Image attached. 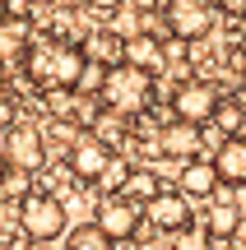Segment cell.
<instances>
[{
    "label": "cell",
    "mask_w": 246,
    "mask_h": 250,
    "mask_svg": "<svg viewBox=\"0 0 246 250\" xmlns=\"http://www.w3.org/2000/svg\"><path fill=\"white\" fill-rule=\"evenodd\" d=\"M84 61H89L84 46L70 42V37H51V42H37V46H28V51H23L28 83H33L37 93H42V88H74Z\"/></svg>",
    "instance_id": "obj_1"
},
{
    "label": "cell",
    "mask_w": 246,
    "mask_h": 250,
    "mask_svg": "<svg viewBox=\"0 0 246 250\" xmlns=\"http://www.w3.org/2000/svg\"><path fill=\"white\" fill-rule=\"evenodd\" d=\"M98 98H102V107L121 111V116H139V111L154 102V74L130 65V61H116L102 74V93Z\"/></svg>",
    "instance_id": "obj_2"
},
{
    "label": "cell",
    "mask_w": 246,
    "mask_h": 250,
    "mask_svg": "<svg viewBox=\"0 0 246 250\" xmlns=\"http://www.w3.org/2000/svg\"><path fill=\"white\" fill-rule=\"evenodd\" d=\"M70 227V213H65V199L56 190H28L19 199V232L23 241H56Z\"/></svg>",
    "instance_id": "obj_3"
},
{
    "label": "cell",
    "mask_w": 246,
    "mask_h": 250,
    "mask_svg": "<svg viewBox=\"0 0 246 250\" xmlns=\"http://www.w3.org/2000/svg\"><path fill=\"white\" fill-rule=\"evenodd\" d=\"M93 223L107 232V241H135L139 236V223H144V208L135 199H126L121 190H107L93 208Z\"/></svg>",
    "instance_id": "obj_4"
},
{
    "label": "cell",
    "mask_w": 246,
    "mask_h": 250,
    "mask_svg": "<svg viewBox=\"0 0 246 250\" xmlns=\"http://www.w3.org/2000/svg\"><path fill=\"white\" fill-rule=\"evenodd\" d=\"M112 144H102L93 130H79L70 139V153H65V167H70V176L74 181H84V186H98V176L107 171V162H112Z\"/></svg>",
    "instance_id": "obj_5"
},
{
    "label": "cell",
    "mask_w": 246,
    "mask_h": 250,
    "mask_svg": "<svg viewBox=\"0 0 246 250\" xmlns=\"http://www.w3.org/2000/svg\"><path fill=\"white\" fill-rule=\"evenodd\" d=\"M219 98H223V93L214 88V79H181V83L172 88V98H167V107H172V116H181V121L209 125Z\"/></svg>",
    "instance_id": "obj_6"
},
{
    "label": "cell",
    "mask_w": 246,
    "mask_h": 250,
    "mask_svg": "<svg viewBox=\"0 0 246 250\" xmlns=\"http://www.w3.org/2000/svg\"><path fill=\"white\" fill-rule=\"evenodd\" d=\"M5 162L19 171H42L46 167V130L14 121L5 130Z\"/></svg>",
    "instance_id": "obj_7"
},
{
    "label": "cell",
    "mask_w": 246,
    "mask_h": 250,
    "mask_svg": "<svg viewBox=\"0 0 246 250\" xmlns=\"http://www.w3.org/2000/svg\"><path fill=\"white\" fill-rule=\"evenodd\" d=\"M144 223L158 227V232H186V227L195 223L191 213V195L186 190H158L154 199H144Z\"/></svg>",
    "instance_id": "obj_8"
},
{
    "label": "cell",
    "mask_w": 246,
    "mask_h": 250,
    "mask_svg": "<svg viewBox=\"0 0 246 250\" xmlns=\"http://www.w3.org/2000/svg\"><path fill=\"white\" fill-rule=\"evenodd\" d=\"M214 28V9L204 0H167V33L181 42H200Z\"/></svg>",
    "instance_id": "obj_9"
},
{
    "label": "cell",
    "mask_w": 246,
    "mask_h": 250,
    "mask_svg": "<svg viewBox=\"0 0 246 250\" xmlns=\"http://www.w3.org/2000/svg\"><path fill=\"white\" fill-rule=\"evenodd\" d=\"M219 167H214V158H204V153H195V158H181V171H177V190H186L191 199H214L219 195Z\"/></svg>",
    "instance_id": "obj_10"
},
{
    "label": "cell",
    "mask_w": 246,
    "mask_h": 250,
    "mask_svg": "<svg viewBox=\"0 0 246 250\" xmlns=\"http://www.w3.org/2000/svg\"><path fill=\"white\" fill-rule=\"evenodd\" d=\"M126 61H130V65H139V70H149L154 79L172 70L163 33H130V37H126Z\"/></svg>",
    "instance_id": "obj_11"
},
{
    "label": "cell",
    "mask_w": 246,
    "mask_h": 250,
    "mask_svg": "<svg viewBox=\"0 0 246 250\" xmlns=\"http://www.w3.org/2000/svg\"><path fill=\"white\" fill-rule=\"evenodd\" d=\"M158 144H163V153L167 158H195V153H204V125H195V121H181V116H172L158 130Z\"/></svg>",
    "instance_id": "obj_12"
},
{
    "label": "cell",
    "mask_w": 246,
    "mask_h": 250,
    "mask_svg": "<svg viewBox=\"0 0 246 250\" xmlns=\"http://www.w3.org/2000/svg\"><path fill=\"white\" fill-rule=\"evenodd\" d=\"M209 158H214V167H219L223 186H246V130L242 134H223Z\"/></svg>",
    "instance_id": "obj_13"
},
{
    "label": "cell",
    "mask_w": 246,
    "mask_h": 250,
    "mask_svg": "<svg viewBox=\"0 0 246 250\" xmlns=\"http://www.w3.org/2000/svg\"><path fill=\"white\" fill-rule=\"evenodd\" d=\"M242 218H246V213L232 204V195H219L209 208H204V241H209V246H228L232 236H237Z\"/></svg>",
    "instance_id": "obj_14"
},
{
    "label": "cell",
    "mask_w": 246,
    "mask_h": 250,
    "mask_svg": "<svg viewBox=\"0 0 246 250\" xmlns=\"http://www.w3.org/2000/svg\"><path fill=\"white\" fill-rule=\"evenodd\" d=\"M28 33H33L28 19H14V14L0 19V61H23V51L33 46V42H28Z\"/></svg>",
    "instance_id": "obj_15"
},
{
    "label": "cell",
    "mask_w": 246,
    "mask_h": 250,
    "mask_svg": "<svg viewBox=\"0 0 246 250\" xmlns=\"http://www.w3.org/2000/svg\"><path fill=\"white\" fill-rule=\"evenodd\" d=\"M84 56H89V61H102V65L126 61V33H116V28H98V33L84 42Z\"/></svg>",
    "instance_id": "obj_16"
},
{
    "label": "cell",
    "mask_w": 246,
    "mask_h": 250,
    "mask_svg": "<svg viewBox=\"0 0 246 250\" xmlns=\"http://www.w3.org/2000/svg\"><path fill=\"white\" fill-rule=\"evenodd\" d=\"M158 190H163V181H158V171L149 167V162H135V167H130V176L121 181V195L135 199L139 208H144V199H154Z\"/></svg>",
    "instance_id": "obj_17"
},
{
    "label": "cell",
    "mask_w": 246,
    "mask_h": 250,
    "mask_svg": "<svg viewBox=\"0 0 246 250\" xmlns=\"http://www.w3.org/2000/svg\"><path fill=\"white\" fill-rule=\"evenodd\" d=\"M209 125H219L223 134H242V130H246V107H242V98H219Z\"/></svg>",
    "instance_id": "obj_18"
},
{
    "label": "cell",
    "mask_w": 246,
    "mask_h": 250,
    "mask_svg": "<svg viewBox=\"0 0 246 250\" xmlns=\"http://www.w3.org/2000/svg\"><path fill=\"white\" fill-rule=\"evenodd\" d=\"M65 246H74V250H102L112 241H107V232L89 218V223H79V227H65Z\"/></svg>",
    "instance_id": "obj_19"
},
{
    "label": "cell",
    "mask_w": 246,
    "mask_h": 250,
    "mask_svg": "<svg viewBox=\"0 0 246 250\" xmlns=\"http://www.w3.org/2000/svg\"><path fill=\"white\" fill-rule=\"evenodd\" d=\"M130 167H135V158H116V153H112V162H107V171L98 176V186L102 190H121V181L130 176Z\"/></svg>",
    "instance_id": "obj_20"
},
{
    "label": "cell",
    "mask_w": 246,
    "mask_h": 250,
    "mask_svg": "<svg viewBox=\"0 0 246 250\" xmlns=\"http://www.w3.org/2000/svg\"><path fill=\"white\" fill-rule=\"evenodd\" d=\"M14 121H19V116H14V102H5V98H0V134H5Z\"/></svg>",
    "instance_id": "obj_21"
},
{
    "label": "cell",
    "mask_w": 246,
    "mask_h": 250,
    "mask_svg": "<svg viewBox=\"0 0 246 250\" xmlns=\"http://www.w3.org/2000/svg\"><path fill=\"white\" fill-rule=\"evenodd\" d=\"M219 9L232 14V19H246V0H219Z\"/></svg>",
    "instance_id": "obj_22"
},
{
    "label": "cell",
    "mask_w": 246,
    "mask_h": 250,
    "mask_svg": "<svg viewBox=\"0 0 246 250\" xmlns=\"http://www.w3.org/2000/svg\"><path fill=\"white\" fill-rule=\"evenodd\" d=\"M56 5H61V9H84L89 0H56Z\"/></svg>",
    "instance_id": "obj_23"
},
{
    "label": "cell",
    "mask_w": 246,
    "mask_h": 250,
    "mask_svg": "<svg viewBox=\"0 0 246 250\" xmlns=\"http://www.w3.org/2000/svg\"><path fill=\"white\" fill-rule=\"evenodd\" d=\"M5 14H9V0H0V19H5Z\"/></svg>",
    "instance_id": "obj_24"
},
{
    "label": "cell",
    "mask_w": 246,
    "mask_h": 250,
    "mask_svg": "<svg viewBox=\"0 0 246 250\" xmlns=\"http://www.w3.org/2000/svg\"><path fill=\"white\" fill-rule=\"evenodd\" d=\"M237 98H242V107H246V83H242V88H237Z\"/></svg>",
    "instance_id": "obj_25"
}]
</instances>
